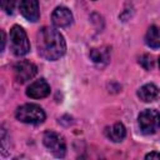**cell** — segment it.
I'll use <instances>...</instances> for the list:
<instances>
[{"mask_svg": "<svg viewBox=\"0 0 160 160\" xmlns=\"http://www.w3.org/2000/svg\"><path fill=\"white\" fill-rule=\"evenodd\" d=\"M36 46L39 55L46 60H58L66 51L64 36L54 28L44 26L38 32Z\"/></svg>", "mask_w": 160, "mask_h": 160, "instance_id": "obj_1", "label": "cell"}, {"mask_svg": "<svg viewBox=\"0 0 160 160\" xmlns=\"http://www.w3.org/2000/svg\"><path fill=\"white\" fill-rule=\"evenodd\" d=\"M15 116L19 121L25 122V124H32L38 125L44 122L45 120V112L44 110L36 105V104H25L18 108Z\"/></svg>", "mask_w": 160, "mask_h": 160, "instance_id": "obj_2", "label": "cell"}, {"mask_svg": "<svg viewBox=\"0 0 160 160\" xmlns=\"http://www.w3.org/2000/svg\"><path fill=\"white\" fill-rule=\"evenodd\" d=\"M10 48L14 55L24 56L30 51V42L22 28L15 25L10 30Z\"/></svg>", "mask_w": 160, "mask_h": 160, "instance_id": "obj_3", "label": "cell"}, {"mask_svg": "<svg viewBox=\"0 0 160 160\" xmlns=\"http://www.w3.org/2000/svg\"><path fill=\"white\" fill-rule=\"evenodd\" d=\"M138 122L141 132L146 135L154 134L160 129V112L155 109H146L140 112Z\"/></svg>", "mask_w": 160, "mask_h": 160, "instance_id": "obj_4", "label": "cell"}, {"mask_svg": "<svg viewBox=\"0 0 160 160\" xmlns=\"http://www.w3.org/2000/svg\"><path fill=\"white\" fill-rule=\"evenodd\" d=\"M42 141H44V145L46 146V149H49V151H51L55 156L62 158L65 155L66 144H65V140L62 139V136H60L58 132L46 131L44 134Z\"/></svg>", "mask_w": 160, "mask_h": 160, "instance_id": "obj_5", "label": "cell"}, {"mask_svg": "<svg viewBox=\"0 0 160 160\" xmlns=\"http://www.w3.org/2000/svg\"><path fill=\"white\" fill-rule=\"evenodd\" d=\"M38 72V68L35 64L30 61H19L14 66V75L15 80L20 84H24L31 80Z\"/></svg>", "mask_w": 160, "mask_h": 160, "instance_id": "obj_6", "label": "cell"}, {"mask_svg": "<svg viewBox=\"0 0 160 160\" xmlns=\"http://www.w3.org/2000/svg\"><path fill=\"white\" fill-rule=\"evenodd\" d=\"M49 94H50V86L45 79L35 80L26 89V95L31 99H42Z\"/></svg>", "mask_w": 160, "mask_h": 160, "instance_id": "obj_7", "label": "cell"}, {"mask_svg": "<svg viewBox=\"0 0 160 160\" xmlns=\"http://www.w3.org/2000/svg\"><path fill=\"white\" fill-rule=\"evenodd\" d=\"M52 24L58 28H66L70 26L72 22V14L65 6H58L51 15Z\"/></svg>", "mask_w": 160, "mask_h": 160, "instance_id": "obj_8", "label": "cell"}, {"mask_svg": "<svg viewBox=\"0 0 160 160\" xmlns=\"http://www.w3.org/2000/svg\"><path fill=\"white\" fill-rule=\"evenodd\" d=\"M20 12L21 15L29 21H38L40 12H39V2L38 0H21L20 2Z\"/></svg>", "mask_w": 160, "mask_h": 160, "instance_id": "obj_9", "label": "cell"}, {"mask_svg": "<svg viewBox=\"0 0 160 160\" xmlns=\"http://www.w3.org/2000/svg\"><path fill=\"white\" fill-rule=\"evenodd\" d=\"M90 58L92 60V62L100 68L105 66L109 60H110V49L106 46H101V48H95L91 49L90 51Z\"/></svg>", "mask_w": 160, "mask_h": 160, "instance_id": "obj_10", "label": "cell"}, {"mask_svg": "<svg viewBox=\"0 0 160 160\" xmlns=\"http://www.w3.org/2000/svg\"><path fill=\"white\" fill-rule=\"evenodd\" d=\"M159 95H160V90L154 84H145L138 91V96L140 98V100H142L145 102H150V101L156 100Z\"/></svg>", "mask_w": 160, "mask_h": 160, "instance_id": "obj_11", "label": "cell"}, {"mask_svg": "<svg viewBox=\"0 0 160 160\" xmlns=\"http://www.w3.org/2000/svg\"><path fill=\"white\" fill-rule=\"evenodd\" d=\"M105 134H106V136H108L111 141H114V142H120V141L124 140V138H125V135H126V130H125V126H124L121 122H116V124H114L112 126L108 128V129L105 130Z\"/></svg>", "mask_w": 160, "mask_h": 160, "instance_id": "obj_12", "label": "cell"}, {"mask_svg": "<svg viewBox=\"0 0 160 160\" xmlns=\"http://www.w3.org/2000/svg\"><path fill=\"white\" fill-rule=\"evenodd\" d=\"M145 42L150 48H160V26L152 25L148 29L145 35Z\"/></svg>", "mask_w": 160, "mask_h": 160, "instance_id": "obj_13", "label": "cell"}, {"mask_svg": "<svg viewBox=\"0 0 160 160\" xmlns=\"http://www.w3.org/2000/svg\"><path fill=\"white\" fill-rule=\"evenodd\" d=\"M139 64L145 69V70H150L154 65V60L150 55H142L140 59H139Z\"/></svg>", "mask_w": 160, "mask_h": 160, "instance_id": "obj_14", "label": "cell"}, {"mask_svg": "<svg viewBox=\"0 0 160 160\" xmlns=\"http://www.w3.org/2000/svg\"><path fill=\"white\" fill-rule=\"evenodd\" d=\"M16 5V0H1V6L6 14H12Z\"/></svg>", "mask_w": 160, "mask_h": 160, "instance_id": "obj_15", "label": "cell"}, {"mask_svg": "<svg viewBox=\"0 0 160 160\" xmlns=\"http://www.w3.org/2000/svg\"><path fill=\"white\" fill-rule=\"evenodd\" d=\"M145 159H158V160H160V152H156V151H152V152H150V154H148V155L145 156Z\"/></svg>", "mask_w": 160, "mask_h": 160, "instance_id": "obj_16", "label": "cell"}, {"mask_svg": "<svg viewBox=\"0 0 160 160\" xmlns=\"http://www.w3.org/2000/svg\"><path fill=\"white\" fill-rule=\"evenodd\" d=\"M1 36H2V40H1V50H4V48H5V32L4 31H1Z\"/></svg>", "mask_w": 160, "mask_h": 160, "instance_id": "obj_17", "label": "cell"}, {"mask_svg": "<svg viewBox=\"0 0 160 160\" xmlns=\"http://www.w3.org/2000/svg\"><path fill=\"white\" fill-rule=\"evenodd\" d=\"M159 66H160V59H159Z\"/></svg>", "mask_w": 160, "mask_h": 160, "instance_id": "obj_18", "label": "cell"}]
</instances>
